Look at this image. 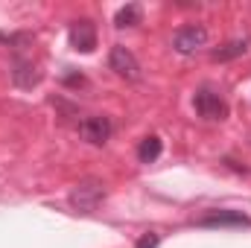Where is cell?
I'll list each match as a JSON object with an SVG mask.
<instances>
[{
	"instance_id": "3",
	"label": "cell",
	"mask_w": 251,
	"mask_h": 248,
	"mask_svg": "<svg viewBox=\"0 0 251 248\" xmlns=\"http://www.w3.org/2000/svg\"><path fill=\"white\" fill-rule=\"evenodd\" d=\"M207 44V29L201 24H190V26H181L176 35H173V47L181 53V56H190L196 53L199 47Z\"/></svg>"
},
{
	"instance_id": "1",
	"label": "cell",
	"mask_w": 251,
	"mask_h": 248,
	"mask_svg": "<svg viewBox=\"0 0 251 248\" xmlns=\"http://www.w3.org/2000/svg\"><path fill=\"white\" fill-rule=\"evenodd\" d=\"M193 105H196V114L204 117V120H225V117H228V105H225V99H222L216 91H210V88L196 91Z\"/></svg>"
},
{
	"instance_id": "6",
	"label": "cell",
	"mask_w": 251,
	"mask_h": 248,
	"mask_svg": "<svg viewBox=\"0 0 251 248\" xmlns=\"http://www.w3.org/2000/svg\"><path fill=\"white\" fill-rule=\"evenodd\" d=\"M108 64H111V70L117 73V76H123L128 82H134V79H140V64L134 59V53L131 50H126V47H111V56H108Z\"/></svg>"
},
{
	"instance_id": "11",
	"label": "cell",
	"mask_w": 251,
	"mask_h": 248,
	"mask_svg": "<svg viewBox=\"0 0 251 248\" xmlns=\"http://www.w3.org/2000/svg\"><path fill=\"white\" fill-rule=\"evenodd\" d=\"M158 234H143L140 240H137V248H158Z\"/></svg>"
},
{
	"instance_id": "8",
	"label": "cell",
	"mask_w": 251,
	"mask_h": 248,
	"mask_svg": "<svg viewBox=\"0 0 251 248\" xmlns=\"http://www.w3.org/2000/svg\"><path fill=\"white\" fill-rule=\"evenodd\" d=\"M161 149H164L161 137H158V134H149V137H143L140 146H137V161H140V164H155V161L161 158Z\"/></svg>"
},
{
	"instance_id": "5",
	"label": "cell",
	"mask_w": 251,
	"mask_h": 248,
	"mask_svg": "<svg viewBox=\"0 0 251 248\" xmlns=\"http://www.w3.org/2000/svg\"><path fill=\"white\" fill-rule=\"evenodd\" d=\"M201 228H249L251 219L240 210H210L199 219Z\"/></svg>"
},
{
	"instance_id": "10",
	"label": "cell",
	"mask_w": 251,
	"mask_h": 248,
	"mask_svg": "<svg viewBox=\"0 0 251 248\" xmlns=\"http://www.w3.org/2000/svg\"><path fill=\"white\" fill-rule=\"evenodd\" d=\"M246 50H249L246 41H231V44H225L222 50H213V62H231V59L243 56Z\"/></svg>"
},
{
	"instance_id": "4",
	"label": "cell",
	"mask_w": 251,
	"mask_h": 248,
	"mask_svg": "<svg viewBox=\"0 0 251 248\" xmlns=\"http://www.w3.org/2000/svg\"><path fill=\"white\" fill-rule=\"evenodd\" d=\"M67 38H70V47H73L76 53H91V50L97 47V26H94L91 21H85V18H82V21H73Z\"/></svg>"
},
{
	"instance_id": "2",
	"label": "cell",
	"mask_w": 251,
	"mask_h": 248,
	"mask_svg": "<svg viewBox=\"0 0 251 248\" xmlns=\"http://www.w3.org/2000/svg\"><path fill=\"white\" fill-rule=\"evenodd\" d=\"M102 198H105V187L100 184V181H94V178L82 181V184L70 193V204H73L76 210H82V213H91Z\"/></svg>"
},
{
	"instance_id": "9",
	"label": "cell",
	"mask_w": 251,
	"mask_h": 248,
	"mask_svg": "<svg viewBox=\"0 0 251 248\" xmlns=\"http://www.w3.org/2000/svg\"><path fill=\"white\" fill-rule=\"evenodd\" d=\"M140 6L137 3H128V6H123L117 15H114V26L117 29H123V26H134V24H140Z\"/></svg>"
},
{
	"instance_id": "7",
	"label": "cell",
	"mask_w": 251,
	"mask_h": 248,
	"mask_svg": "<svg viewBox=\"0 0 251 248\" xmlns=\"http://www.w3.org/2000/svg\"><path fill=\"white\" fill-rule=\"evenodd\" d=\"M79 134H82V140H88L94 146H102L111 137V120L108 117H88V120L79 123Z\"/></svg>"
}]
</instances>
